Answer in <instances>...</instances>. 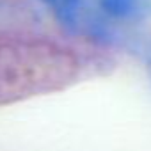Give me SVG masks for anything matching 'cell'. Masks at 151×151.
Instances as JSON below:
<instances>
[{
	"label": "cell",
	"mask_w": 151,
	"mask_h": 151,
	"mask_svg": "<svg viewBox=\"0 0 151 151\" xmlns=\"http://www.w3.org/2000/svg\"><path fill=\"white\" fill-rule=\"evenodd\" d=\"M80 71L78 55L57 41L0 34V107L62 91Z\"/></svg>",
	"instance_id": "cell-1"
}]
</instances>
